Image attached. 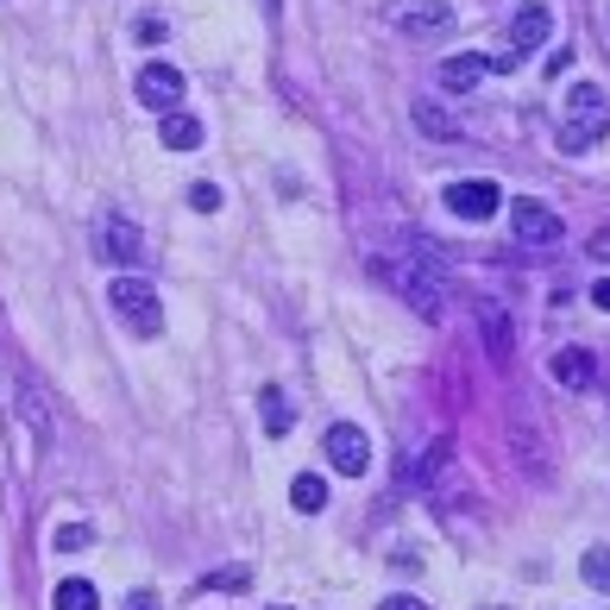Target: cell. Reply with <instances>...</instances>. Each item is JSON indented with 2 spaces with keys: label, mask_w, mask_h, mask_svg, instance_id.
Here are the masks:
<instances>
[{
  "label": "cell",
  "mask_w": 610,
  "mask_h": 610,
  "mask_svg": "<svg viewBox=\"0 0 610 610\" xmlns=\"http://www.w3.org/2000/svg\"><path fill=\"white\" fill-rule=\"evenodd\" d=\"M127 610H164V605H157L152 591H132V605H127Z\"/></svg>",
  "instance_id": "d4e9b609"
},
{
  "label": "cell",
  "mask_w": 610,
  "mask_h": 610,
  "mask_svg": "<svg viewBox=\"0 0 610 610\" xmlns=\"http://www.w3.org/2000/svg\"><path fill=\"white\" fill-rule=\"evenodd\" d=\"M290 504L303 509V516H315V509H328V484L315 479V472H303V479L290 484Z\"/></svg>",
  "instance_id": "d6986e66"
},
{
  "label": "cell",
  "mask_w": 610,
  "mask_h": 610,
  "mask_svg": "<svg viewBox=\"0 0 610 610\" xmlns=\"http://www.w3.org/2000/svg\"><path fill=\"white\" fill-rule=\"evenodd\" d=\"M95 258H107V265H139L145 258V239H139V227L127 214H102L95 221Z\"/></svg>",
  "instance_id": "277c9868"
},
{
  "label": "cell",
  "mask_w": 610,
  "mask_h": 610,
  "mask_svg": "<svg viewBox=\"0 0 610 610\" xmlns=\"http://www.w3.org/2000/svg\"><path fill=\"white\" fill-rule=\"evenodd\" d=\"M157 139H164L171 152H196V145H202V120H196V114H183V107H171V114L157 120Z\"/></svg>",
  "instance_id": "7c38bea8"
},
{
  "label": "cell",
  "mask_w": 610,
  "mask_h": 610,
  "mask_svg": "<svg viewBox=\"0 0 610 610\" xmlns=\"http://www.w3.org/2000/svg\"><path fill=\"white\" fill-rule=\"evenodd\" d=\"M20 403H26V429L38 434V447H45V441H51V415H45V397L32 390V378H26V372H20Z\"/></svg>",
  "instance_id": "9a60e30c"
},
{
  "label": "cell",
  "mask_w": 610,
  "mask_h": 610,
  "mask_svg": "<svg viewBox=\"0 0 610 610\" xmlns=\"http://www.w3.org/2000/svg\"><path fill=\"white\" fill-rule=\"evenodd\" d=\"M51 610H102V598H95V585L89 579H63L57 585V598H51Z\"/></svg>",
  "instance_id": "ac0fdd59"
},
{
  "label": "cell",
  "mask_w": 610,
  "mask_h": 610,
  "mask_svg": "<svg viewBox=\"0 0 610 610\" xmlns=\"http://www.w3.org/2000/svg\"><path fill=\"white\" fill-rule=\"evenodd\" d=\"M509 221H516V239H523V246H554L560 233H566L560 214L541 202H509Z\"/></svg>",
  "instance_id": "9c48e42d"
},
{
  "label": "cell",
  "mask_w": 610,
  "mask_h": 610,
  "mask_svg": "<svg viewBox=\"0 0 610 610\" xmlns=\"http://www.w3.org/2000/svg\"><path fill=\"white\" fill-rule=\"evenodd\" d=\"M271 610H290V605H271Z\"/></svg>",
  "instance_id": "4316f807"
},
{
  "label": "cell",
  "mask_w": 610,
  "mask_h": 610,
  "mask_svg": "<svg viewBox=\"0 0 610 610\" xmlns=\"http://www.w3.org/2000/svg\"><path fill=\"white\" fill-rule=\"evenodd\" d=\"M258 422H265V434H290L296 409L283 403V390H265V397H258Z\"/></svg>",
  "instance_id": "2e32d148"
},
{
  "label": "cell",
  "mask_w": 610,
  "mask_h": 610,
  "mask_svg": "<svg viewBox=\"0 0 610 610\" xmlns=\"http://www.w3.org/2000/svg\"><path fill=\"white\" fill-rule=\"evenodd\" d=\"M177 102H183V70L177 63H145V70H139V107L171 114Z\"/></svg>",
  "instance_id": "52a82bcc"
},
{
  "label": "cell",
  "mask_w": 610,
  "mask_h": 610,
  "mask_svg": "<svg viewBox=\"0 0 610 610\" xmlns=\"http://www.w3.org/2000/svg\"><path fill=\"white\" fill-rule=\"evenodd\" d=\"M591 258H598V265H610V227L591 233Z\"/></svg>",
  "instance_id": "603a6c76"
},
{
  "label": "cell",
  "mask_w": 610,
  "mask_h": 610,
  "mask_svg": "<svg viewBox=\"0 0 610 610\" xmlns=\"http://www.w3.org/2000/svg\"><path fill=\"white\" fill-rule=\"evenodd\" d=\"M479 333H484V353L497 359V365H509V353H516V328H509L504 303H479Z\"/></svg>",
  "instance_id": "8fae6325"
},
{
  "label": "cell",
  "mask_w": 610,
  "mask_h": 610,
  "mask_svg": "<svg viewBox=\"0 0 610 610\" xmlns=\"http://www.w3.org/2000/svg\"><path fill=\"white\" fill-rule=\"evenodd\" d=\"M548 38H554V7H548V0H529V7L509 20V45H516V51H541Z\"/></svg>",
  "instance_id": "30bf717a"
},
{
  "label": "cell",
  "mask_w": 610,
  "mask_h": 610,
  "mask_svg": "<svg viewBox=\"0 0 610 610\" xmlns=\"http://www.w3.org/2000/svg\"><path fill=\"white\" fill-rule=\"evenodd\" d=\"M479 77H484L479 57H447V63H441V89H447V95H466Z\"/></svg>",
  "instance_id": "5bb4252c"
},
{
  "label": "cell",
  "mask_w": 610,
  "mask_h": 610,
  "mask_svg": "<svg viewBox=\"0 0 610 610\" xmlns=\"http://www.w3.org/2000/svg\"><path fill=\"white\" fill-rule=\"evenodd\" d=\"M591 303H598V308H610V278L598 283V290H591Z\"/></svg>",
  "instance_id": "484cf974"
},
{
  "label": "cell",
  "mask_w": 610,
  "mask_h": 610,
  "mask_svg": "<svg viewBox=\"0 0 610 610\" xmlns=\"http://www.w3.org/2000/svg\"><path fill=\"white\" fill-rule=\"evenodd\" d=\"M384 278H390V290H397L422 321H441V315H447V258H441V246L415 239V253H390L384 258Z\"/></svg>",
  "instance_id": "6da1fadb"
},
{
  "label": "cell",
  "mask_w": 610,
  "mask_h": 610,
  "mask_svg": "<svg viewBox=\"0 0 610 610\" xmlns=\"http://www.w3.org/2000/svg\"><path fill=\"white\" fill-rule=\"evenodd\" d=\"M378 610H429V605H422V598H409V591H397V598H384Z\"/></svg>",
  "instance_id": "cb8c5ba5"
},
{
  "label": "cell",
  "mask_w": 610,
  "mask_h": 610,
  "mask_svg": "<svg viewBox=\"0 0 610 610\" xmlns=\"http://www.w3.org/2000/svg\"><path fill=\"white\" fill-rule=\"evenodd\" d=\"M610 132V102L598 82H573L566 89V120H560V152H585L591 139Z\"/></svg>",
  "instance_id": "7a4b0ae2"
},
{
  "label": "cell",
  "mask_w": 610,
  "mask_h": 610,
  "mask_svg": "<svg viewBox=\"0 0 610 610\" xmlns=\"http://www.w3.org/2000/svg\"><path fill=\"white\" fill-rule=\"evenodd\" d=\"M321 454H328L333 472H347V479H359L365 466H372V441H365V429H353V422H333L328 441H321Z\"/></svg>",
  "instance_id": "5b68a950"
},
{
  "label": "cell",
  "mask_w": 610,
  "mask_h": 610,
  "mask_svg": "<svg viewBox=\"0 0 610 610\" xmlns=\"http://www.w3.org/2000/svg\"><path fill=\"white\" fill-rule=\"evenodd\" d=\"M447 208H454L459 221H491L497 208H504V189L484 177H466V183H447Z\"/></svg>",
  "instance_id": "8992f818"
},
{
  "label": "cell",
  "mask_w": 610,
  "mask_h": 610,
  "mask_svg": "<svg viewBox=\"0 0 610 610\" xmlns=\"http://www.w3.org/2000/svg\"><path fill=\"white\" fill-rule=\"evenodd\" d=\"M189 208H196V214H214V208H221V189H214V183H196V189H189Z\"/></svg>",
  "instance_id": "7402d4cb"
},
{
  "label": "cell",
  "mask_w": 610,
  "mask_h": 610,
  "mask_svg": "<svg viewBox=\"0 0 610 610\" xmlns=\"http://www.w3.org/2000/svg\"><path fill=\"white\" fill-rule=\"evenodd\" d=\"M89 541H95V529H89V523H63V529H57V554H82Z\"/></svg>",
  "instance_id": "44dd1931"
},
{
  "label": "cell",
  "mask_w": 610,
  "mask_h": 610,
  "mask_svg": "<svg viewBox=\"0 0 610 610\" xmlns=\"http://www.w3.org/2000/svg\"><path fill=\"white\" fill-rule=\"evenodd\" d=\"M107 303H114V315L127 321L132 333H164V303H157V290L145 278H114V290H107Z\"/></svg>",
  "instance_id": "3957f363"
},
{
  "label": "cell",
  "mask_w": 610,
  "mask_h": 610,
  "mask_svg": "<svg viewBox=\"0 0 610 610\" xmlns=\"http://www.w3.org/2000/svg\"><path fill=\"white\" fill-rule=\"evenodd\" d=\"M591 372H598V365H591V353H585V347H560V353H554V378L566 384V390H585V384H591Z\"/></svg>",
  "instance_id": "4fadbf2b"
},
{
  "label": "cell",
  "mask_w": 610,
  "mask_h": 610,
  "mask_svg": "<svg viewBox=\"0 0 610 610\" xmlns=\"http://www.w3.org/2000/svg\"><path fill=\"white\" fill-rule=\"evenodd\" d=\"M409 114H415V127L429 132V139H454V132H459V120L447 114V107H434V102H415Z\"/></svg>",
  "instance_id": "e0dca14e"
},
{
  "label": "cell",
  "mask_w": 610,
  "mask_h": 610,
  "mask_svg": "<svg viewBox=\"0 0 610 610\" xmlns=\"http://www.w3.org/2000/svg\"><path fill=\"white\" fill-rule=\"evenodd\" d=\"M397 32H409V38H447L454 32V7L447 0H409L397 13Z\"/></svg>",
  "instance_id": "ba28073f"
},
{
  "label": "cell",
  "mask_w": 610,
  "mask_h": 610,
  "mask_svg": "<svg viewBox=\"0 0 610 610\" xmlns=\"http://www.w3.org/2000/svg\"><path fill=\"white\" fill-rule=\"evenodd\" d=\"M579 573H585L591 591H610V548H591V554L579 560Z\"/></svg>",
  "instance_id": "ffe728a7"
}]
</instances>
